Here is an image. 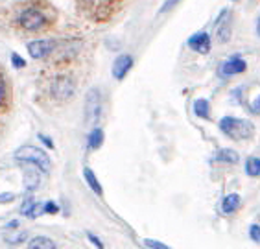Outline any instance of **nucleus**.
Segmentation results:
<instances>
[{"label": "nucleus", "instance_id": "30", "mask_svg": "<svg viewBox=\"0 0 260 249\" xmlns=\"http://www.w3.org/2000/svg\"><path fill=\"white\" fill-rule=\"evenodd\" d=\"M17 227H19V220H11L6 224V229H17Z\"/></svg>", "mask_w": 260, "mask_h": 249}, {"label": "nucleus", "instance_id": "14", "mask_svg": "<svg viewBox=\"0 0 260 249\" xmlns=\"http://www.w3.org/2000/svg\"><path fill=\"white\" fill-rule=\"evenodd\" d=\"M28 249H55V244L50 236L39 234V236H34V238L28 242Z\"/></svg>", "mask_w": 260, "mask_h": 249}, {"label": "nucleus", "instance_id": "21", "mask_svg": "<svg viewBox=\"0 0 260 249\" xmlns=\"http://www.w3.org/2000/svg\"><path fill=\"white\" fill-rule=\"evenodd\" d=\"M142 242H144L146 247H150V249H172L170 245H166V244H162V242H159V240H153V238H144Z\"/></svg>", "mask_w": 260, "mask_h": 249}, {"label": "nucleus", "instance_id": "10", "mask_svg": "<svg viewBox=\"0 0 260 249\" xmlns=\"http://www.w3.org/2000/svg\"><path fill=\"white\" fill-rule=\"evenodd\" d=\"M188 46H190L194 52H200V54H209L212 43H210V37H209V34H207V32H198V34H194L190 39H188Z\"/></svg>", "mask_w": 260, "mask_h": 249}, {"label": "nucleus", "instance_id": "29", "mask_svg": "<svg viewBox=\"0 0 260 249\" xmlns=\"http://www.w3.org/2000/svg\"><path fill=\"white\" fill-rule=\"evenodd\" d=\"M251 109H253V113H260V96H256V98L253 100V104H251Z\"/></svg>", "mask_w": 260, "mask_h": 249}, {"label": "nucleus", "instance_id": "23", "mask_svg": "<svg viewBox=\"0 0 260 249\" xmlns=\"http://www.w3.org/2000/svg\"><path fill=\"white\" fill-rule=\"evenodd\" d=\"M11 63H13V67H15V69H24V67H26V59H24V57H20L17 52H13V54H11Z\"/></svg>", "mask_w": 260, "mask_h": 249}, {"label": "nucleus", "instance_id": "17", "mask_svg": "<svg viewBox=\"0 0 260 249\" xmlns=\"http://www.w3.org/2000/svg\"><path fill=\"white\" fill-rule=\"evenodd\" d=\"M104 144V130L94 128L89 135V149H98Z\"/></svg>", "mask_w": 260, "mask_h": 249}, {"label": "nucleus", "instance_id": "11", "mask_svg": "<svg viewBox=\"0 0 260 249\" xmlns=\"http://www.w3.org/2000/svg\"><path fill=\"white\" fill-rule=\"evenodd\" d=\"M83 179H85V183L89 184V189L92 190L96 196H104V189H102L100 181H98V177H96L94 172H92L89 166L83 168Z\"/></svg>", "mask_w": 260, "mask_h": 249}, {"label": "nucleus", "instance_id": "20", "mask_svg": "<svg viewBox=\"0 0 260 249\" xmlns=\"http://www.w3.org/2000/svg\"><path fill=\"white\" fill-rule=\"evenodd\" d=\"M6 98H8V85H6V78H4V74L0 72V109L4 107Z\"/></svg>", "mask_w": 260, "mask_h": 249}, {"label": "nucleus", "instance_id": "27", "mask_svg": "<svg viewBox=\"0 0 260 249\" xmlns=\"http://www.w3.org/2000/svg\"><path fill=\"white\" fill-rule=\"evenodd\" d=\"M13 199H15V194H13V192H2V194H0V203H2V205L11 203Z\"/></svg>", "mask_w": 260, "mask_h": 249}, {"label": "nucleus", "instance_id": "12", "mask_svg": "<svg viewBox=\"0 0 260 249\" xmlns=\"http://www.w3.org/2000/svg\"><path fill=\"white\" fill-rule=\"evenodd\" d=\"M41 179H39V170L37 168H26L24 172V189L28 192H34L37 186H39Z\"/></svg>", "mask_w": 260, "mask_h": 249}, {"label": "nucleus", "instance_id": "7", "mask_svg": "<svg viewBox=\"0 0 260 249\" xmlns=\"http://www.w3.org/2000/svg\"><path fill=\"white\" fill-rule=\"evenodd\" d=\"M85 8H90L92 13V20H107L111 17V13L115 11V2H83Z\"/></svg>", "mask_w": 260, "mask_h": 249}, {"label": "nucleus", "instance_id": "26", "mask_svg": "<svg viewBox=\"0 0 260 249\" xmlns=\"http://www.w3.org/2000/svg\"><path fill=\"white\" fill-rule=\"evenodd\" d=\"M249 236L255 240L256 244H260V225H251V227H249Z\"/></svg>", "mask_w": 260, "mask_h": 249}, {"label": "nucleus", "instance_id": "18", "mask_svg": "<svg viewBox=\"0 0 260 249\" xmlns=\"http://www.w3.org/2000/svg\"><path fill=\"white\" fill-rule=\"evenodd\" d=\"M245 174L251 175V177L260 175V159L258 157H249V159L245 161Z\"/></svg>", "mask_w": 260, "mask_h": 249}, {"label": "nucleus", "instance_id": "6", "mask_svg": "<svg viewBox=\"0 0 260 249\" xmlns=\"http://www.w3.org/2000/svg\"><path fill=\"white\" fill-rule=\"evenodd\" d=\"M55 50V41L52 39H37L28 43V54L31 59H45Z\"/></svg>", "mask_w": 260, "mask_h": 249}, {"label": "nucleus", "instance_id": "2", "mask_svg": "<svg viewBox=\"0 0 260 249\" xmlns=\"http://www.w3.org/2000/svg\"><path fill=\"white\" fill-rule=\"evenodd\" d=\"M220 130L227 137H231V139L242 140L251 137L255 128H253V124H251L249 120H242V118H236V116H223L220 120Z\"/></svg>", "mask_w": 260, "mask_h": 249}, {"label": "nucleus", "instance_id": "15", "mask_svg": "<svg viewBox=\"0 0 260 249\" xmlns=\"http://www.w3.org/2000/svg\"><path fill=\"white\" fill-rule=\"evenodd\" d=\"M216 161H220V163H227V165H235V163H238V153H236L235 149H231V148H223L220 149L218 153H216L214 157Z\"/></svg>", "mask_w": 260, "mask_h": 249}, {"label": "nucleus", "instance_id": "24", "mask_svg": "<svg viewBox=\"0 0 260 249\" xmlns=\"http://www.w3.org/2000/svg\"><path fill=\"white\" fill-rule=\"evenodd\" d=\"M43 210H45L46 214H57L59 207H57V203H54V201H46V203L43 205Z\"/></svg>", "mask_w": 260, "mask_h": 249}, {"label": "nucleus", "instance_id": "8", "mask_svg": "<svg viewBox=\"0 0 260 249\" xmlns=\"http://www.w3.org/2000/svg\"><path fill=\"white\" fill-rule=\"evenodd\" d=\"M133 67V57L127 54L118 55L115 61H113V67H111V74L115 80H124V76L127 74Z\"/></svg>", "mask_w": 260, "mask_h": 249}, {"label": "nucleus", "instance_id": "4", "mask_svg": "<svg viewBox=\"0 0 260 249\" xmlns=\"http://www.w3.org/2000/svg\"><path fill=\"white\" fill-rule=\"evenodd\" d=\"M74 92H76V83L72 78H69V76H57V78L50 83L52 98L59 100V102H65V100L72 98Z\"/></svg>", "mask_w": 260, "mask_h": 249}, {"label": "nucleus", "instance_id": "9", "mask_svg": "<svg viewBox=\"0 0 260 249\" xmlns=\"http://www.w3.org/2000/svg\"><path fill=\"white\" fill-rule=\"evenodd\" d=\"M245 69H247L245 61L242 59V57H238V55H235V57H229V59H225L223 63H221L220 74L223 76V78H229V76L242 74Z\"/></svg>", "mask_w": 260, "mask_h": 249}, {"label": "nucleus", "instance_id": "3", "mask_svg": "<svg viewBox=\"0 0 260 249\" xmlns=\"http://www.w3.org/2000/svg\"><path fill=\"white\" fill-rule=\"evenodd\" d=\"M19 26L26 32H39L46 26V17L35 8H28L19 15Z\"/></svg>", "mask_w": 260, "mask_h": 249}, {"label": "nucleus", "instance_id": "16", "mask_svg": "<svg viewBox=\"0 0 260 249\" xmlns=\"http://www.w3.org/2000/svg\"><path fill=\"white\" fill-rule=\"evenodd\" d=\"M194 115L200 116V118H209L210 116V104L209 100L205 98H198L194 102Z\"/></svg>", "mask_w": 260, "mask_h": 249}, {"label": "nucleus", "instance_id": "25", "mask_svg": "<svg viewBox=\"0 0 260 249\" xmlns=\"http://www.w3.org/2000/svg\"><path fill=\"white\" fill-rule=\"evenodd\" d=\"M87 238L90 240V244H92V245H96L98 249H104V242H102V240L98 238L94 233H90V231H89V233H87Z\"/></svg>", "mask_w": 260, "mask_h": 249}, {"label": "nucleus", "instance_id": "5", "mask_svg": "<svg viewBox=\"0 0 260 249\" xmlns=\"http://www.w3.org/2000/svg\"><path fill=\"white\" fill-rule=\"evenodd\" d=\"M102 113V96L98 89H90L85 98V118L87 124H96Z\"/></svg>", "mask_w": 260, "mask_h": 249}, {"label": "nucleus", "instance_id": "13", "mask_svg": "<svg viewBox=\"0 0 260 249\" xmlns=\"http://www.w3.org/2000/svg\"><path fill=\"white\" fill-rule=\"evenodd\" d=\"M242 205V199L238 194H229L223 198V201H221V210L225 212V214H231V212H236V210L240 209Z\"/></svg>", "mask_w": 260, "mask_h": 249}, {"label": "nucleus", "instance_id": "19", "mask_svg": "<svg viewBox=\"0 0 260 249\" xmlns=\"http://www.w3.org/2000/svg\"><path fill=\"white\" fill-rule=\"evenodd\" d=\"M216 34H218V39H220L221 43H225V41L229 39L231 26H229V22H227V19H221L220 22H218V26H216Z\"/></svg>", "mask_w": 260, "mask_h": 249}, {"label": "nucleus", "instance_id": "22", "mask_svg": "<svg viewBox=\"0 0 260 249\" xmlns=\"http://www.w3.org/2000/svg\"><path fill=\"white\" fill-rule=\"evenodd\" d=\"M24 238H26V231H19L17 234H10V236L6 238V242H8V244H19V242H22Z\"/></svg>", "mask_w": 260, "mask_h": 249}, {"label": "nucleus", "instance_id": "31", "mask_svg": "<svg viewBox=\"0 0 260 249\" xmlns=\"http://www.w3.org/2000/svg\"><path fill=\"white\" fill-rule=\"evenodd\" d=\"M256 30H258V35H260V20H258V26H256Z\"/></svg>", "mask_w": 260, "mask_h": 249}, {"label": "nucleus", "instance_id": "1", "mask_svg": "<svg viewBox=\"0 0 260 249\" xmlns=\"http://www.w3.org/2000/svg\"><path fill=\"white\" fill-rule=\"evenodd\" d=\"M13 157L19 163H30L37 170L45 172V174H48L52 168V161L48 157V153L43 148H37V146H22V148L17 149Z\"/></svg>", "mask_w": 260, "mask_h": 249}, {"label": "nucleus", "instance_id": "28", "mask_svg": "<svg viewBox=\"0 0 260 249\" xmlns=\"http://www.w3.org/2000/svg\"><path fill=\"white\" fill-rule=\"evenodd\" d=\"M37 139H39L41 142H43V144L46 146V148H54V142H52V140L48 139V137H46V135H43V133H41V135H37Z\"/></svg>", "mask_w": 260, "mask_h": 249}]
</instances>
